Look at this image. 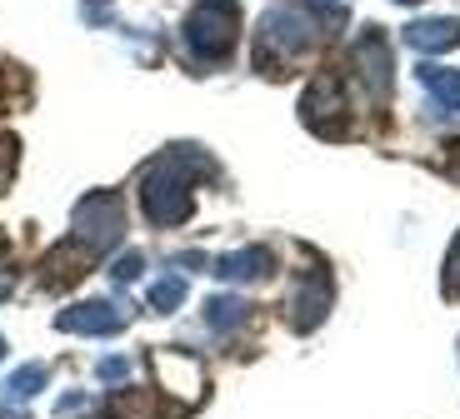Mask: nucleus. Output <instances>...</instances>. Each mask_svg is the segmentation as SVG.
<instances>
[{
	"label": "nucleus",
	"mask_w": 460,
	"mask_h": 419,
	"mask_svg": "<svg viewBox=\"0 0 460 419\" xmlns=\"http://www.w3.org/2000/svg\"><path fill=\"white\" fill-rule=\"evenodd\" d=\"M140 270H146V260H140V255H120V260H115V270H111V280L115 284H130V280H140Z\"/></svg>",
	"instance_id": "obj_14"
},
{
	"label": "nucleus",
	"mask_w": 460,
	"mask_h": 419,
	"mask_svg": "<svg viewBox=\"0 0 460 419\" xmlns=\"http://www.w3.org/2000/svg\"><path fill=\"white\" fill-rule=\"evenodd\" d=\"M245 315H251V305H245L241 295H216L206 305V325L216 329V335H226V329H235V325H245Z\"/></svg>",
	"instance_id": "obj_11"
},
{
	"label": "nucleus",
	"mask_w": 460,
	"mask_h": 419,
	"mask_svg": "<svg viewBox=\"0 0 460 419\" xmlns=\"http://www.w3.org/2000/svg\"><path fill=\"white\" fill-rule=\"evenodd\" d=\"M0 419H25L21 409H11V405H0Z\"/></svg>",
	"instance_id": "obj_17"
},
{
	"label": "nucleus",
	"mask_w": 460,
	"mask_h": 419,
	"mask_svg": "<svg viewBox=\"0 0 460 419\" xmlns=\"http://www.w3.org/2000/svg\"><path fill=\"white\" fill-rule=\"evenodd\" d=\"M276 270V260H270V249H235V255H220L216 260V275L220 280H265V275Z\"/></svg>",
	"instance_id": "obj_9"
},
{
	"label": "nucleus",
	"mask_w": 460,
	"mask_h": 419,
	"mask_svg": "<svg viewBox=\"0 0 460 419\" xmlns=\"http://www.w3.org/2000/svg\"><path fill=\"white\" fill-rule=\"evenodd\" d=\"M235 31H241V5L235 0H200L196 11L185 15V50L200 65H216V60L230 56Z\"/></svg>",
	"instance_id": "obj_3"
},
{
	"label": "nucleus",
	"mask_w": 460,
	"mask_h": 419,
	"mask_svg": "<svg viewBox=\"0 0 460 419\" xmlns=\"http://www.w3.org/2000/svg\"><path fill=\"white\" fill-rule=\"evenodd\" d=\"M46 380H50V374H46V364H25V370H15L11 380H5V399L15 405V399L40 395V389H46Z\"/></svg>",
	"instance_id": "obj_12"
},
{
	"label": "nucleus",
	"mask_w": 460,
	"mask_h": 419,
	"mask_svg": "<svg viewBox=\"0 0 460 419\" xmlns=\"http://www.w3.org/2000/svg\"><path fill=\"white\" fill-rule=\"evenodd\" d=\"M401 5H415V0H401Z\"/></svg>",
	"instance_id": "obj_19"
},
{
	"label": "nucleus",
	"mask_w": 460,
	"mask_h": 419,
	"mask_svg": "<svg viewBox=\"0 0 460 419\" xmlns=\"http://www.w3.org/2000/svg\"><path fill=\"white\" fill-rule=\"evenodd\" d=\"M66 335H115L126 329V310H115L111 300H91V305H75L56 319Z\"/></svg>",
	"instance_id": "obj_7"
},
{
	"label": "nucleus",
	"mask_w": 460,
	"mask_h": 419,
	"mask_svg": "<svg viewBox=\"0 0 460 419\" xmlns=\"http://www.w3.org/2000/svg\"><path fill=\"white\" fill-rule=\"evenodd\" d=\"M405 46H411V50H426V56L450 50V46H460V25L446 21V15H436V21H415L411 31H405Z\"/></svg>",
	"instance_id": "obj_8"
},
{
	"label": "nucleus",
	"mask_w": 460,
	"mask_h": 419,
	"mask_svg": "<svg viewBox=\"0 0 460 419\" xmlns=\"http://www.w3.org/2000/svg\"><path fill=\"white\" fill-rule=\"evenodd\" d=\"M356 70H360V80L370 85L376 100L391 95V46H385V35L380 31H366L356 40Z\"/></svg>",
	"instance_id": "obj_6"
},
{
	"label": "nucleus",
	"mask_w": 460,
	"mask_h": 419,
	"mask_svg": "<svg viewBox=\"0 0 460 419\" xmlns=\"http://www.w3.org/2000/svg\"><path fill=\"white\" fill-rule=\"evenodd\" d=\"M0 295H11V275L0 270Z\"/></svg>",
	"instance_id": "obj_18"
},
{
	"label": "nucleus",
	"mask_w": 460,
	"mask_h": 419,
	"mask_svg": "<svg viewBox=\"0 0 460 419\" xmlns=\"http://www.w3.org/2000/svg\"><path fill=\"white\" fill-rule=\"evenodd\" d=\"M325 35V15L315 11L311 0H280L270 5L261 21V35H255V65L276 75L280 65H290L296 56L315 46Z\"/></svg>",
	"instance_id": "obj_2"
},
{
	"label": "nucleus",
	"mask_w": 460,
	"mask_h": 419,
	"mask_svg": "<svg viewBox=\"0 0 460 419\" xmlns=\"http://www.w3.org/2000/svg\"><path fill=\"white\" fill-rule=\"evenodd\" d=\"M120 235H126V205H120V195L95 190V195H85V200L75 205V240H81L91 255L115 249Z\"/></svg>",
	"instance_id": "obj_4"
},
{
	"label": "nucleus",
	"mask_w": 460,
	"mask_h": 419,
	"mask_svg": "<svg viewBox=\"0 0 460 419\" xmlns=\"http://www.w3.org/2000/svg\"><path fill=\"white\" fill-rule=\"evenodd\" d=\"M415 75H420V85H426V91L436 95V105H440V110H460V75H456V70L420 65Z\"/></svg>",
	"instance_id": "obj_10"
},
{
	"label": "nucleus",
	"mask_w": 460,
	"mask_h": 419,
	"mask_svg": "<svg viewBox=\"0 0 460 419\" xmlns=\"http://www.w3.org/2000/svg\"><path fill=\"white\" fill-rule=\"evenodd\" d=\"M446 270H450L446 280H450V284H456V290H460V240H456V249H450V265H446Z\"/></svg>",
	"instance_id": "obj_16"
},
{
	"label": "nucleus",
	"mask_w": 460,
	"mask_h": 419,
	"mask_svg": "<svg viewBox=\"0 0 460 419\" xmlns=\"http://www.w3.org/2000/svg\"><path fill=\"white\" fill-rule=\"evenodd\" d=\"M130 374V360H120V354H115V360H101V380H126Z\"/></svg>",
	"instance_id": "obj_15"
},
{
	"label": "nucleus",
	"mask_w": 460,
	"mask_h": 419,
	"mask_svg": "<svg viewBox=\"0 0 460 419\" xmlns=\"http://www.w3.org/2000/svg\"><path fill=\"white\" fill-rule=\"evenodd\" d=\"M181 300H185V280H181V275H165V280L150 284V305L161 310V315H171Z\"/></svg>",
	"instance_id": "obj_13"
},
{
	"label": "nucleus",
	"mask_w": 460,
	"mask_h": 419,
	"mask_svg": "<svg viewBox=\"0 0 460 419\" xmlns=\"http://www.w3.org/2000/svg\"><path fill=\"white\" fill-rule=\"evenodd\" d=\"M196 175H216V165L206 155H196V145H181L150 165L146 180H140V205H146L150 225H181L190 215V205H196L190 200V180Z\"/></svg>",
	"instance_id": "obj_1"
},
{
	"label": "nucleus",
	"mask_w": 460,
	"mask_h": 419,
	"mask_svg": "<svg viewBox=\"0 0 460 419\" xmlns=\"http://www.w3.org/2000/svg\"><path fill=\"white\" fill-rule=\"evenodd\" d=\"M0 354H5V340H0Z\"/></svg>",
	"instance_id": "obj_20"
},
{
	"label": "nucleus",
	"mask_w": 460,
	"mask_h": 419,
	"mask_svg": "<svg viewBox=\"0 0 460 419\" xmlns=\"http://www.w3.org/2000/svg\"><path fill=\"white\" fill-rule=\"evenodd\" d=\"M325 310H331V280H325V270H305L290 290V325L315 329L325 319Z\"/></svg>",
	"instance_id": "obj_5"
}]
</instances>
